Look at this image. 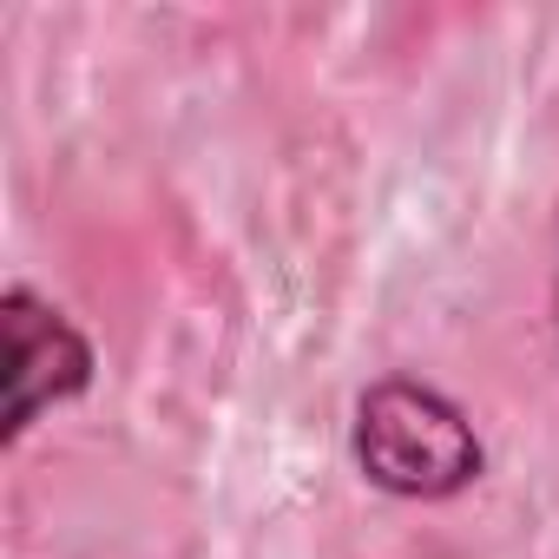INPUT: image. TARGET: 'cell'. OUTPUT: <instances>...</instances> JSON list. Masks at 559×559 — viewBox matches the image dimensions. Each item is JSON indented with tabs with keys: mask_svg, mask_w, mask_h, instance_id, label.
Returning <instances> with one entry per match:
<instances>
[{
	"mask_svg": "<svg viewBox=\"0 0 559 559\" xmlns=\"http://www.w3.org/2000/svg\"><path fill=\"white\" fill-rule=\"evenodd\" d=\"M99 376V349L93 336L60 310L47 304L34 284H8L0 290V448H21L40 415L80 402Z\"/></svg>",
	"mask_w": 559,
	"mask_h": 559,
	"instance_id": "2",
	"label": "cell"
},
{
	"mask_svg": "<svg viewBox=\"0 0 559 559\" xmlns=\"http://www.w3.org/2000/svg\"><path fill=\"white\" fill-rule=\"evenodd\" d=\"M552 336H559V276H552Z\"/></svg>",
	"mask_w": 559,
	"mask_h": 559,
	"instance_id": "3",
	"label": "cell"
},
{
	"mask_svg": "<svg viewBox=\"0 0 559 559\" xmlns=\"http://www.w3.org/2000/svg\"><path fill=\"white\" fill-rule=\"evenodd\" d=\"M349 454L376 493L421 500V507L454 500L487 474V448H480L467 408L421 376H382L356 395Z\"/></svg>",
	"mask_w": 559,
	"mask_h": 559,
	"instance_id": "1",
	"label": "cell"
}]
</instances>
